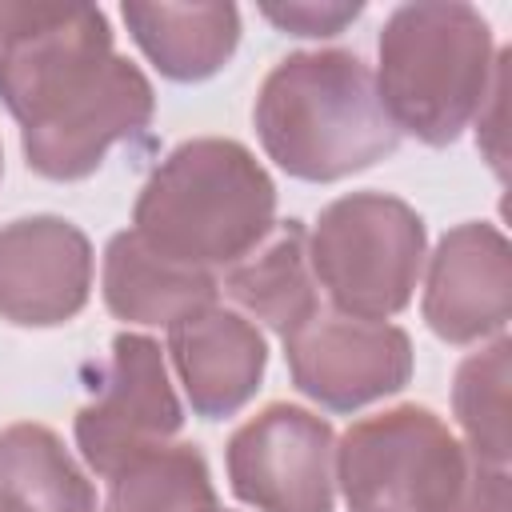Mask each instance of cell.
Wrapping results in <instances>:
<instances>
[{
  "instance_id": "6da1fadb",
  "label": "cell",
  "mask_w": 512,
  "mask_h": 512,
  "mask_svg": "<svg viewBox=\"0 0 512 512\" xmlns=\"http://www.w3.org/2000/svg\"><path fill=\"white\" fill-rule=\"evenodd\" d=\"M264 152L300 180H340L396 152L400 132L356 52L324 48L280 60L256 96Z\"/></svg>"
},
{
  "instance_id": "7a4b0ae2",
  "label": "cell",
  "mask_w": 512,
  "mask_h": 512,
  "mask_svg": "<svg viewBox=\"0 0 512 512\" xmlns=\"http://www.w3.org/2000/svg\"><path fill=\"white\" fill-rule=\"evenodd\" d=\"M276 188L260 160L220 136L184 140L148 176L132 232L160 256L212 272L248 256L276 224Z\"/></svg>"
},
{
  "instance_id": "3957f363",
  "label": "cell",
  "mask_w": 512,
  "mask_h": 512,
  "mask_svg": "<svg viewBox=\"0 0 512 512\" xmlns=\"http://www.w3.org/2000/svg\"><path fill=\"white\" fill-rule=\"evenodd\" d=\"M492 72V28L472 4H400L384 20L376 92L396 132L452 144L484 108Z\"/></svg>"
},
{
  "instance_id": "277c9868",
  "label": "cell",
  "mask_w": 512,
  "mask_h": 512,
  "mask_svg": "<svg viewBox=\"0 0 512 512\" xmlns=\"http://www.w3.org/2000/svg\"><path fill=\"white\" fill-rule=\"evenodd\" d=\"M472 452L416 404L356 420L336 448V480L352 512H456Z\"/></svg>"
},
{
  "instance_id": "5b68a950",
  "label": "cell",
  "mask_w": 512,
  "mask_h": 512,
  "mask_svg": "<svg viewBox=\"0 0 512 512\" xmlns=\"http://www.w3.org/2000/svg\"><path fill=\"white\" fill-rule=\"evenodd\" d=\"M308 264L336 312L384 320L412 300L424 264V220L384 192L340 196L308 236Z\"/></svg>"
},
{
  "instance_id": "8992f818",
  "label": "cell",
  "mask_w": 512,
  "mask_h": 512,
  "mask_svg": "<svg viewBox=\"0 0 512 512\" xmlns=\"http://www.w3.org/2000/svg\"><path fill=\"white\" fill-rule=\"evenodd\" d=\"M112 56V28L92 4H0V96L24 128L56 120Z\"/></svg>"
},
{
  "instance_id": "52a82bcc",
  "label": "cell",
  "mask_w": 512,
  "mask_h": 512,
  "mask_svg": "<svg viewBox=\"0 0 512 512\" xmlns=\"http://www.w3.org/2000/svg\"><path fill=\"white\" fill-rule=\"evenodd\" d=\"M232 492L260 512H332L336 436L296 404H268L228 440Z\"/></svg>"
},
{
  "instance_id": "ba28073f",
  "label": "cell",
  "mask_w": 512,
  "mask_h": 512,
  "mask_svg": "<svg viewBox=\"0 0 512 512\" xmlns=\"http://www.w3.org/2000/svg\"><path fill=\"white\" fill-rule=\"evenodd\" d=\"M180 420V400L168 384L160 344L120 332L112 340L100 392L76 412V444L88 468L108 480L128 460L168 444Z\"/></svg>"
},
{
  "instance_id": "9c48e42d",
  "label": "cell",
  "mask_w": 512,
  "mask_h": 512,
  "mask_svg": "<svg viewBox=\"0 0 512 512\" xmlns=\"http://www.w3.org/2000/svg\"><path fill=\"white\" fill-rule=\"evenodd\" d=\"M284 356L296 388L332 412L400 392L412 376V344L396 324L324 308L284 336Z\"/></svg>"
},
{
  "instance_id": "30bf717a",
  "label": "cell",
  "mask_w": 512,
  "mask_h": 512,
  "mask_svg": "<svg viewBox=\"0 0 512 512\" xmlns=\"http://www.w3.org/2000/svg\"><path fill=\"white\" fill-rule=\"evenodd\" d=\"M92 288L88 236L60 216L0 228V316L28 328L72 320Z\"/></svg>"
},
{
  "instance_id": "8fae6325",
  "label": "cell",
  "mask_w": 512,
  "mask_h": 512,
  "mask_svg": "<svg viewBox=\"0 0 512 512\" xmlns=\"http://www.w3.org/2000/svg\"><path fill=\"white\" fill-rule=\"evenodd\" d=\"M512 316V256L492 224H460L432 252L424 284V320L448 344H472L504 332Z\"/></svg>"
},
{
  "instance_id": "7c38bea8",
  "label": "cell",
  "mask_w": 512,
  "mask_h": 512,
  "mask_svg": "<svg viewBox=\"0 0 512 512\" xmlns=\"http://www.w3.org/2000/svg\"><path fill=\"white\" fill-rule=\"evenodd\" d=\"M152 104L156 100L148 76L128 56H112L96 84L80 100H72L56 120L24 128L28 168L48 180L88 176L116 140L140 132L152 120Z\"/></svg>"
},
{
  "instance_id": "4fadbf2b",
  "label": "cell",
  "mask_w": 512,
  "mask_h": 512,
  "mask_svg": "<svg viewBox=\"0 0 512 512\" xmlns=\"http://www.w3.org/2000/svg\"><path fill=\"white\" fill-rule=\"evenodd\" d=\"M168 352L192 408L208 420L248 404L264 376V336L252 320L228 308H200L168 328Z\"/></svg>"
},
{
  "instance_id": "5bb4252c",
  "label": "cell",
  "mask_w": 512,
  "mask_h": 512,
  "mask_svg": "<svg viewBox=\"0 0 512 512\" xmlns=\"http://www.w3.org/2000/svg\"><path fill=\"white\" fill-rule=\"evenodd\" d=\"M220 280L204 268L176 264L148 248L136 232L112 236L104 252V304L132 324H176L208 308Z\"/></svg>"
},
{
  "instance_id": "9a60e30c",
  "label": "cell",
  "mask_w": 512,
  "mask_h": 512,
  "mask_svg": "<svg viewBox=\"0 0 512 512\" xmlns=\"http://www.w3.org/2000/svg\"><path fill=\"white\" fill-rule=\"evenodd\" d=\"M220 292H228L248 316L264 320L280 336L296 332L316 308V276L308 264V232L300 220L272 224L268 236L228 264Z\"/></svg>"
},
{
  "instance_id": "2e32d148",
  "label": "cell",
  "mask_w": 512,
  "mask_h": 512,
  "mask_svg": "<svg viewBox=\"0 0 512 512\" xmlns=\"http://www.w3.org/2000/svg\"><path fill=\"white\" fill-rule=\"evenodd\" d=\"M120 16L144 56L172 80L212 76L240 40L232 4H124Z\"/></svg>"
},
{
  "instance_id": "e0dca14e",
  "label": "cell",
  "mask_w": 512,
  "mask_h": 512,
  "mask_svg": "<svg viewBox=\"0 0 512 512\" xmlns=\"http://www.w3.org/2000/svg\"><path fill=\"white\" fill-rule=\"evenodd\" d=\"M0 512H96V492L44 424L0 432Z\"/></svg>"
},
{
  "instance_id": "ac0fdd59",
  "label": "cell",
  "mask_w": 512,
  "mask_h": 512,
  "mask_svg": "<svg viewBox=\"0 0 512 512\" xmlns=\"http://www.w3.org/2000/svg\"><path fill=\"white\" fill-rule=\"evenodd\" d=\"M104 512H220L204 456L192 444H160L108 476Z\"/></svg>"
},
{
  "instance_id": "d6986e66",
  "label": "cell",
  "mask_w": 512,
  "mask_h": 512,
  "mask_svg": "<svg viewBox=\"0 0 512 512\" xmlns=\"http://www.w3.org/2000/svg\"><path fill=\"white\" fill-rule=\"evenodd\" d=\"M452 408L468 452L484 464H508V340L496 336L484 352H472L452 388Z\"/></svg>"
},
{
  "instance_id": "ffe728a7",
  "label": "cell",
  "mask_w": 512,
  "mask_h": 512,
  "mask_svg": "<svg viewBox=\"0 0 512 512\" xmlns=\"http://www.w3.org/2000/svg\"><path fill=\"white\" fill-rule=\"evenodd\" d=\"M260 12L292 36H332L360 16V4H264Z\"/></svg>"
},
{
  "instance_id": "44dd1931",
  "label": "cell",
  "mask_w": 512,
  "mask_h": 512,
  "mask_svg": "<svg viewBox=\"0 0 512 512\" xmlns=\"http://www.w3.org/2000/svg\"><path fill=\"white\" fill-rule=\"evenodd\" d=\"M456 512H512V492H508V468L484 464L472 456L468 484L460 492Z\"/></svg>"
}]
</instances>
